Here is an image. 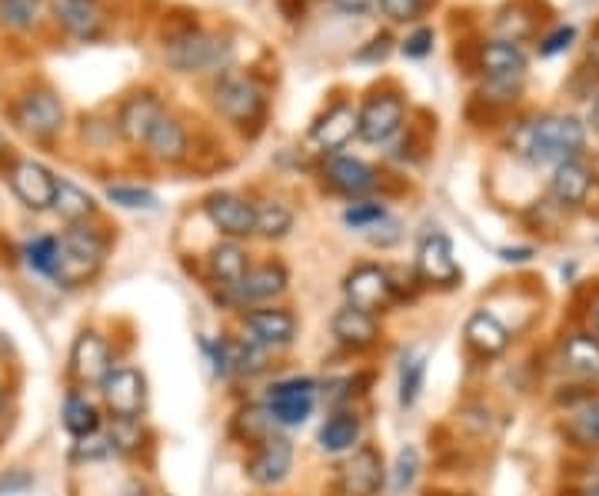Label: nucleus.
<instances>
[{
	"label": "nucleus",
	"mask_w": 599,
	"mask_h": 496,
	"mask_svg": "<svg viewBox=\"0 0 599 496\" xmlns=\"http://www.w3.org/2000/svg\"><path fill=\"white\" fill-rule=\"evenodd\" d=\"M586 147V128L569 113H543L533 120H523L513 131V154L533 161V164H566L579 161Z\"/></svg>",
	"instance_id": "f257e3e1"
},
{
	"label": "nucleus",
	"mask_w": 599,
	"mask_h": 496,
	"mask_svg": "<svg viewBox=\"0 0 599 496\" xmlns=\"http://www.w3.org/2000/svg\"><path fill=\"white\" fill-rule=\"evenodd\" d=\"M107 257V236L87 223H74L60 240H57V264H54V280L60 287H84L90 284Z\"/></svg>",
	"instance_id": "f03ea898"
},
{
	"label": "nucleus",
	"mask_w": 599,
	"mask_h": 496,
	"mask_svg": "<svg viewBox=\"0 0 599 496\" xmlns=\"http://www.w3.org/2000/svg\"><path fill=\"white\" fill-rule=\"evenodd\" d=\"M479 70L487 77L484 93H500L497 100H517L520 80L526 74V57L510 41H487L479 47Z\"/></svg>",
	"instance_id": "7ed1b4c3"
},
{
	"label": "nucleus",
	"mask_w": 599,
	"mask_h": 496,
	"mask_svg": "<svg viewBox=\"0 0 599 496\" xmlns=\"http://www.w3.org/2000/svg\"><path fill=\"white\" fill-rule=\"evenodd\" d=\"M11 117L21 134H27L34 141H51L64 128V103L51 87H37V90H27L14 103Z\"/></svg>",
	"instance_id": "20e7f679"
},
{
	"label": "nucleus",
	"mask_w": 599,
	"mask_h": 496,
	"mask_svg": "<svg viewBox=\"0 0 599 496\" xmlns=\"http://www.w3.org/2000/svg\"><path fill=\"white\" fill-rule=\"evenodd\" d=\"M343 297H346V307L353 310H364V313H384L390 310L397 290H393V277L390 271L377 267V264H359L346 274L343 280Z\"/></svg>",
	"instance_id": "39448f33"
},
{
	"label": "nucleus",
	"mask_w": 599,
	"mask_h": 496,
	"mask_svg": "<svg viewBox=\"0 0 599 496\" xmlns=\"http://www.w3.org/2000/svg\"><path fill=\"white\" fill-rule=\"evenodd\" d=\"M167 60L180 74L193 70H220L230 64V47L203 31H184L167 44Z\"/></svg>",
	"instance_id": "423d86ee"
},
{
	"label": "nucleus",
	"mask_w": 599,
	"mask_h": 496,
	"mask_svg": "<svg viewBox=\"0 0 599 496\" xmlns=\"http://www.w3.org/2000/svg\"><path fill=\"white\" fill-rule=\"evenodd\" d=\"M103 404L117 420H137L147 407V377L134 366H113L100 384Z\"/></svg>",
	"instance_id": "0eeeda50"
},
{
	"label": "nucleus",
	"mask_w": 599,
	"mask_h": 496,
	"mask_svg": "<svg viewBox=\"0 0 599 496\" xmlns=\"http://www.w3.org/2000/svg\"><path fill=\"white\" fill-rule=\"evenodd\" d=\"M317 390L320 384L310 377H290V381H277L267 394V410L277 423L284 427H300L313 417L317 407Z\"/></svg>",
	"instance_id": "6e6552de"
},
{
	"label": "nucleus",
	"mask_w": 599,
	"mask_h": 496,
	"mask_svg": "<svg viewBox=\"0 0 599 496\" xmlns=\"http://www.w3.org/2000/svg\"><path fill=\"white\" fill-rule=\"evenodd\" d=\"M403 117H407V107H403V97L387 90V93H374L364 110H359V128H356V137H364L367 144H387L390 137L400 134L403 128Z\"/></svg>",
	"instance_id": "1a4fd4ad"
},
{
	"label": "nucleus",
	"mask_w": 599,
	"mask_h": 496,
	"mask_svg": "<svg viewBox=\"0 0 599 496\" xmlns=\"http://www.w3.org/2000/svg\"><path fill=\"white\" fill-rule=\"evenodd\" d=\"M8 177H11V187H14L18 200H21L27 210H34V213L54 210L57 177H54L44 164H37V161H31V157H21V161L11 164Z\"/></svg>",
	"instance_id": "9d476101"
},
{
	"label": "nucleus",
	"mask_w": 599,
	"mask_h": 496,
	"mask_svg": "<svg viewBox=\"0 0 599 496\" xmlns=\"http://www.w3.org/2000/svg\"><path fill=\"white\" fill-rule=\"evenodd\" d=\"M217 110L233 123H254L264 113V90L251 77H223L213 90Z\"/></svg>",
	"instance_id": "9b49d317"
},
{
	"label": "nucleus",
	"mask_w": 599,
	"mask_h": 496,
	"mask_svg": "<svg viewBox=\"0 0 599 496\" xmlns=\"http://www.w3.org/2000/svg\"><path fill=\"white\" fill-rule=\"evenodd\" d=\"M203 210H207V220L230 240H244L257 233V207L244 197L220 190L203 200Z\"/></svg>",
	"instance_id": "f8f14e48"
},
{
	"label": "nucleus",
	"mask_w": 599,
	"mask_h": 496,
	"mask_svg": "<svg viewBox=\"0 0 599 496\" xmlns=\"http://www.w3.org/2000/svg\"><path fill=\"white\" fill-rule=\"evenodd\" d=\"M113 370L110 343L97 330H84L70 346V374L84 387H100Z\"/></svg>",
	"instance_id": "ddd939ff"
},
{
	"label": "nucleus",
	"mask_w": 599,
	"mask_h": 496,
	"mask_svg": "<svg viewBox=\"0 0 599 496\" xmlns=\"http://www.w3.org/2000/svg\"><path fill=\"white\" fill-rule=\"evenodd\" d=\"M417 277L433 287H453L463 280V271L453 257V243L446 233H426L417 251Z\"/></svg>",
	"instance_id": "4468645a"
},
{
	"label": "nucleus",
	"mask_w": 599,
	"mask_h": 496,
	"mask_svg": "<svg viewBox=\"0 0 599 496\" xmlns=\"http://www.w3.org/2000/svg\"><path fill=\"white\" fill-rule=\"evenodd\" d=\"M384 456L377 447L364 443L356 447L353 456L340 466V489L346 496H377L384 486Z\"/></svg>",
	"instance_id": "2eb2a0df"
},
{
	"label": "nucleus",
	"mask_w": 599,
	"mask_h": 496,
	"mask_svg": "<svg viewBox=\"0 0 599 496\" xmlns=\"http://www.w3.org/2000/svg\"><path fill=\"white\" fill-rule=\"evenodd\" d=\"M244 333L247 340H254L264 350H280L290 346L297 337V317L290 310L280 307H264V310H251L244 317Z\"/></svg>",
	"instance_id": "dca6fc26"
},
{
	"label": "nucleus",
	"mask_w": 599,
	"mask_h": 496,
	"mask_svg": "<svg viewBox=\"0 0 599 496\" xmlns=\"http://www.w3.org/2000/svg\"><path fill=\"white\" fill-rule=\"evenodd\" d=\"M293 470V443L287 437H267L260 440L257 453L247 463V473L257 486H280Z\"/></svg>",
	"instance_id": "f3484780"
},
{
	"label": "nucleus",
	"mask_w": 599,
	"mask_h": 496,
	"mask_svg": "<svg viewBox=\"0 0 599 496\" xmlns=\"http://www.w3.org/2000/svg\"><path fill=\"white\" fill-rule=\"evenodd\" d=\"M160 117H164L160 100L151 90H144V93H134L124 107H120L117 128H120V134H124L131 144H147V137L154 134Z\"/></svg>",
	"instance_id": "a211bd4d"
},
{
	"label": "nucleus",
	"mask_w": 599,
	"mask_h": 496,
	"mask_svg": "<svg viewBox=\"0 0 599 496\" xmlns=\"http://www.w3.org/2000/svg\"><path fill=\"white\" fill-rule=\"evenodd\" d=\"M356 128H359V113L350 103H336L313 123V141L320 151L333 154V151H343L356 137Z\"/></svg>",
	"instance_id": "6ab92c4d"
},
{
	"label": "nucleus",
	"mask_w": 599,
	"mask_h": 496,
	"mask_svg": "<svg viewBox=\"0 0 599 496\" xmlns=\"http://www.w3.org/2000/svg\"><path fill=\"white\" fill-rule=\"evenodd\" d=\"M51 11L57 24L80 41H93L103 27V11L97 0H51Z\"/></svg>",
	"instance_id": "aec40b11"
},
{
	"label": "nucleus",
	"mask_w": 599,
	"mask_h": 496,
	"mask_svg": "<svg viewBox=\"0 0 599 496\" xmlns=\"http://www.w3.org/2000/svg\"><path fill=\"white\" fill-rule=\"evenodd\" d=\"M330 330L333 337L350 346V350H367L380 340V323L374 313H364V310H353V307H343L333 313L330 320Z\"/></svg>",
	"instance_id": "412c9836"
},
{
	"label": "nucleus",
	"mask_w": 599,
	"mask_h": 496,
	"mask_svg": "<svg viewBox=\"0 0 599 496\" xmlns=\"http://www.w3.org/2000/svg\"><path fill=\"white\" fill-rule=\"evenodd\" d=\"M466 346L479 356H500L510 346V330L487 310H476L469 313L466 327H463Z\"/></svg>",
	"instance_id": "4be33fe9"
},
{
	"label": "nucleus",
	"mask_w": 599,
	"mask_h": 496,
	"mask_svg": "<svg viewBox=\"0 0 599 496\" xmlns=\"http://www.w3.org/2000/svg\"><path fill=\"white\" fill-rule=\"evenodd\" d=\"M323 174H326V184L336 194H346V197H364L377 184L374 167L364 164V161H356V157H333Z\"/></svg>",
	"instance_id": "5701e85b"
},
{
	"label": "nucleus",
	"mask_w": 599,
	"mask_h": 496,
	"mask_svg": "<svg viewBox=\"0 0 599 496\" xmlns=\"http://www.w3.org/2000/svg\"><path fill=\"white\" fill-rule=\"evenodd\" d=\"M290 284V274L284 264H260V267H251L247 277L240 280V287H233L236 300L240 304H247V300H274L287 290Z\"/></svg>",
	"instance_id": "b1692460"
},
{
	"label": "nucleus",
	"mask_w": 599,
	"mask_h": 496,
	"mask_svg": "<svg viewBox=\"0 0 599 496\" xmlns=\"http://www.w3.org/2000/svg\"><path fill=\"white\" fill-rule=\"evenodd\" d=\"M207 264H210V277L220 284V287H226V290H233V287H240V280L247 277V254H244V246H240L236 240H223V243H217L213 251H210V257H207Z\"/></svg>",
	"instance_id": "393cba45"
},
{
	"label": "nucleus",
	"mask_w": 599,
	"mask_h": 496,
	"mask_svg": "<svg viewBox=\"0 0 599 496\" xmlns=\"http://www.w3.org/2000/svg\"><path fill=\"white\" fill-rule=\"evenodd\" d=\"M187 147H190V141H187L184 123L164 113V117H160V123L154 128V134L147 137V151H151V157H154V161H160V164H180V161L187 157Z\"/></svg>",
	"instance_id": "a878e982"
},
{
	"label": "nucleus",
	"mask_w": 599,
	"mask_h": 496,
	"mask_svg": "<svg viewBox=\"0 0 599 496\" xmlns=\"http://www.w3.org/2000/svg\"><path fill=\"white\" fill-rule=\"evenodd\" d=\"M559 363L576 377H599V337L573 333L559 346Z\"/></svg>",
	"instance_id": "bb28decb"
},
{
	"label": "nucleus",
	"mask_w": 599,
	"mask_h": 496,
	"mask_svg": "<svg viewBox=\"0 0 599 496\" xmlns=\"http://www.w3.org/2000/svg\"><path fill=\"white\" fill-rule=\"evenodd\" d=\"M589 184H592L589 170H586L579 161H566V164H559V167L553 170L550 190H553V197H556L563 207H579V203L586 200V194H589Z\"/></svg>",
	"instance_id": "cd10ccee"
},
{
	"label": "nucleus",
	"mask_w": 599,
	"mask_h": 496,
	"mask_svg": "<svg viewBox=\"0 0 599 496\" xmlns=\"http://www.w3.org/2000/svg\"><path fill=\"white\" fill-rule=\"evenodd\" d=\"M359 433H364V423L353 414H333L323 427H320V447L326 453H346L359 443Z\"/></svg>",
	"instance_id": "c85d7f7f"
},
{
	"label": "nucleus",
	"mask_w": 599,
	"mask_h": 496,
	"mask_svg": "<svg viewBox=\"0 0 599 496\" xmlns=\"http://www.w3.org/2000/svg\"><path fill=\"white\" fill-rule=\"evenodd\" d=\"M566 437L576 443V447H599V400L596 397H586L583 404H576L566 417Z\"/></svg>",
	"instance_id": "c756f323"
},
{
	"label": "nucleus",
	"mask_w": 599,
	"mask_h": 496,
	"mask_svg": "<svg viewBox=\"0 0 599 496\" xmlns=\"http://www.w3.org/2000/svg\"><path fill=\"white\" fill-rule=\"evenodd\" d=\"M54 210L74 227V223H84L87 217H93L97 203L87 190H80L74 180H57V194H54Z\"/></svg>",
	"instance_id": "7c9ffc66"
},
{
	"label": "nucleus",
	"mask_w": 599,
	"mask_h": 496,
	"mask_svg": "<svg viewBox=\"0 0 599 496\" xmlns=\"http://www.w3.org/2000/svg\"><path fill=\"white\" fill-rule=\"evenodd\" d=\"M64 427H67V433L70 437H90V433H97L100 430V414H97V407L84 397V394H77V390H70L67 397H64Z\"/></svg>",
	"instance_id": "2f4dec72"
},
{
	"label": "nucleus",
	"mask_w": 599,
	"mask_h": 496,
	"mask_svg": "<svg viewBox=\"0 0 599 496\" xmlns=\"http://www.w3.org/2000/svg\"><path fill=\"white\" fill-rule=\"evenodd\" d=\"M293 227V210L284 200H264L257 203V233L267 240H280L287 236Z\"/></svg>",
	"instance_id": "473e14b6"
},
{
	"label": "nucleus",
	"mask_w": 599,
	"mask_h": 496,
	"mask_svg": "<svg viewBox=\"0 0 599 496\" xmlns=\"http://www.w3.org/2000/svg\"><path fill=\"white\" fill-rule=\"evenodd\" d=\"M423 381H426V360L423 356L403 360V366H400V407H413L420 400Z\"/></svg>",
	"instance_id": "72a5a7b5"
},
{
	"label": "nucleus",
	"mask_w": 599,
	"mask_h": 496,
	"mask_svg": "<svg viewBox=\"0 0 599 496\" xmlns=\"http://www.w3.org/2000/svg\"><path fill=\"white\" fill-rule=\"evenodd\" d=\"M41 11V0H0V24L11 31H27L34 27Z\"/></svg>",
	"instance_id": "f704fd0d"
},
{
	"label": "nucleus",
	"mask_w": 599,
	"mask_h": 496,
	"mask_svg": "<svg viewBox=\"0 0 599 496\" xmlns=\"http://www.w3.org/2000/svg\"><path fill=\"white\" fill-rule=\"evenodd\" d=\"M24 257H27V267L37 271V274H47L54 277V264H57V236H37L24 246Z\"/></svg>",
	"instance_id": "c9c22d12"
},
{
	"label": "nucleus",
	"mask_w": 599,
	"mask_h": 496,
	"mask_svg": "<svg viewBox=\"0 0 599 496\" xmlns=\"http://www.w3.org/2000/svg\"><path fill=\"white\" fill-rule=\"evenodd\" d=\"M107 197H110L117 207H127V210H157V203H160L154 190H144V187H127V184L107 187Z\"/></svg>",
	"instance_id": "e433bc0d"
},
{
	"label": "nucleus",
	"mask_w": 599,
	"mask_h": 496,
	"mask_svg": "<svg viewBox=\"0 0 599 496\" xmlns=\"http://www.w3.org/2000/svg\"><path fill=\"white\" fill-rule=\"evenodd\" d=\"M417 470H420V453L417 447H403L397 453V463H393V493H407L417 480Z\"/></svg>",
	"instance_id": "4c0bfd02"
},
{
	"label": "nucleus",
	"mask_w": 599,
	"mask_h": 496,
	"mask_svg": "<svg viewBox=\"0 0 599 496\" xmlns=\"http://www.w3.org/2000/svg\"><path fill=\"white\" fill-rule=\"evenodd\" d=\"M387 217V207L384 203H377V200H359V203H350L346 207V213H343V220H346V227H353V230H367V227H374L377 220H384Z\"/></svg>",
	"instance_id": "58836bf2"
},
{
	"label": "nucleus",
	"mask_w": 599,
	"mask_h": 496,
	"mask_svg": "<svg viewBox=\"0 0 599 496\" xmlns=\"http://www.w3.org/2000/svg\"><path fill=\"white\" fill-rule=\"evenodd\" d=\"M117 450H113V440H110V433H90V437H80L77 440V447H74V460H107V456H113Z\"/></svg>",
	"instance_id": "ea45409f"
},
{
	"label": "nucleus",
	"mask_w": 599,
	"mask_h": 496,
	"mask_svg": "<svg viewBox=\"0 0 599 496\" xmlns=\"http://www.w3.org/2000/svg\"><path fill=\"white\" fill-rule=\"evenodd\" d=\"M364 233H367V240H370L374 246H380V251H387V246L400 243V236H403V230H400V220H393L390 213H387L384 220H377L374 227H367Z\"/></svg>",
	"instance_id": "a19ab883"
},
{
	"label": "nucleus",
	"mask_w": 599,
	"mask_h": 496,
	"mask_svg": "<svg viewBox=\"0 0 599 496\" xmlns=\"http://www.w3.org/2000/svg\"><path fill=\"white\" fill-rule=\"evenodd\" d=\"M380 11L397 21V24H407V21H417L420 11H423V0H380Z\"/></svg>",
	"instance_id": "79ce46f5"
},
{
	"label": "nucleus",
	"mask_w": 599,
	"mask_h": 496,
	"mask_svg": "<svg viewBox=\"0 0 599 496\" xmlns=\"http://www.w3.org/2000/svg\"><path fill=\"white\" fill-rule=\"evenodd\" d=\"M34 486V476L27 470H8L0 473V496H21Z\"/></svg>",
	"instance_id": "37998d69"
},
{
	"label": "nucleus",
	"mask_w": 599,
	"mask_h": 496,
	"mask_svg": "<svg viewBox=\"0 0 599 496\" xmlns=\"http://www.w3.org/2000/svg\"><path fill=\"white\" fill-rule=\"evenodd\" d=\"M430 51H433V31H430V27H420V31H413V34L403 41V54H407V57H417V60H420V57H426Z\"/></svg>",
	"instance_id": "c03bdc74"
},
{
	"label": "nucleus",
	"mask_w": 599,
	"mask_h": 496,
	"mask_svg": "<svg viewBox=\"0 0 599 496\" xmlns=\"http://www.w3.org/2000/svg\"><path fill=\"white\" fill-rule=\"evenodd\" d=\"M573 37H576V31H573V27H556V31L543 41L540 54H543V57H553V54L566 51V47L573 44Z\"/></svg>",
	"instance_id": "a18cd8bd"
},
{
	"label": "nucleus",
	"mask_w": 599,
	"mask_h": 496,
	"mask_svg": "<svg viewBox=\"0 0 599 496\" xmlns=\"http://www.w3.org/2000/svg\"><path fill=\"white\" fill-rule=\"evenodd\" d=\"M370 44H374V47L359 51V54H356V60H364V64H367V60H384V57L390 54V37H374Z\"/></svg>",
	"instance_id": "49530a36"
},
{
	"label": "nucleus",
	"mask_w": 599,
	"mask_h": 496,
	"mask_svg": "<svg viewBox=\"0 0 599 496\" xmlns=\"http://www.w3.org/2000/svg\"><path fill=\"white\" fill-rule=\"evenodd\" d=\"M330 4L343 14H367L374 8V0H330Z\"/></svg>",
	"instance_id": "de8ad7c7"
},
{
	"label": "nucleus",
	"mask_w": 599,
	"mask_h": 496,
	"mask_svg": "<svg viewBox=\"0 0 599 496\" xmlns=\"http://www.w3.org/2000/svg\"><path fill=\"white\" fill-rule=\"evenodd\" d=\"M586 128H592L599 134V90L592 93L589 107H586Z\"/></svg>",
	"instance_id": "09e8293b"
},
{
	"label": "nucleus",
	"mask_w": 599,
	"mask_h": 496,
	"mask_svg": "<svg viewBox=\"0 0 599 496\" xmlns=\"http://www.w3.org/2000/svg\"><path fill=\"white\" fill-rule=\"evenodd\" d=\"M533 257V251H503V261H517V264H523V261H530Z\"/></svg>",
	"instance_id": "8fccbe9b"
},
{
	"label": "nucleus",
	"mask_w": 599,
	"mask_h": 496,
	"mask_svg": "<svg viewBox=\"0 0 599 496\" xmlns=\"http://www.w3.org/2000/svg\"><path fill=\"white\" fill-rule=\"evenodd\" d=\"M8 154V141H4V134H0V157Z\"/></svg>",
	"instance_id": "3c124183"
},
{
	"label": "nucleus",
	"mask_w": 599,
	"mask_h": 496,
	"mask_svg": "<svg viewBox=\"0 0 599 496\" xmlns=\"http://www.w3.org/2000/svg\"><path fill=\"white\" fill-rule=\"evenodd\" d=\"M586 496H599V483H596L592 489H586Z\"/></svg>",
	"instance_id": "603ef678"
},
{
	"label": "nucleus",
	"mask_w": 599,
	"mask_h": 496,
	"mask_svg": "<svg viewBox=\"0 0 599 496\" xmlns=\"http://www.w3.org/2000/svg\"><path fill=\"white\" fill-rule=\"evenodd\" d=\"M0 414H4V390H0Z\"/></svg>",
	"instance_id": "864d4df0"
},
{
	"label": "nucleus",
	"mask_w": 599,
	"mask_h": 496,
	"mask_svg": "<svg viewBox=\"0 0 599 496\" xmlns=\"http://www.w3.org/2000/svg\"><path fill=\"white\" fill-rule=\"evenodd\" d=\"M596 333H599V310H596Z\"/></svg>",
	"instance_id": "5fc2aeb1"
}]
</instances>
